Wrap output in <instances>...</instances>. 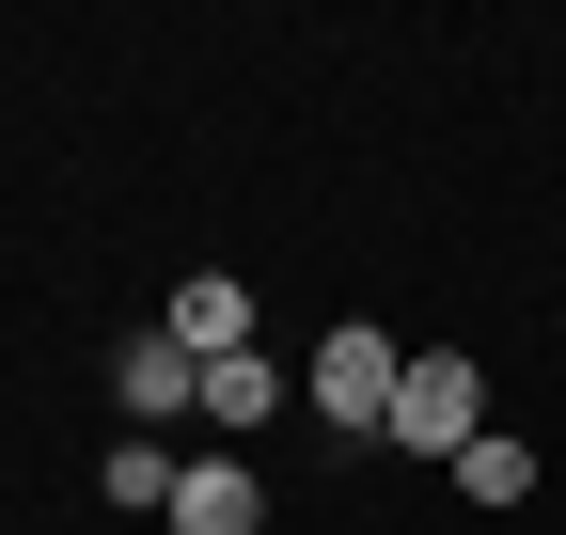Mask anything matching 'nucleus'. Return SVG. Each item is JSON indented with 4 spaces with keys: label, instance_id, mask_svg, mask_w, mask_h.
I'll return each instance as SVG.
<instances>
[{
    "label": "nucleus",
    "instance_id": "1",
    "mask_svg": "<svg viewBox=\"0 0 566 535\" xmlns=\"http://www.w3.org/2000/svg\"><path fill=\"white\" fill-rule=\"evenodd\" d=\"M378 441H409V457H441V473H457V457L488 441V378H472V347H409L394 426H378Z\"/></svg>",
    "mask_w": 566,
    "mask_h": 535
},
{
    "label": "nucleus",
    "instance_id": "2",
    "mask_svg": "<svg viewBox=\"0 0 566 535\" xmlns=\"http://www.w3.org/2000/svg\"><path fill=\"white\" fill-rule=\"evenodd\" d=\"M394 378H409V347H394V331H363V315H331V347L300 363L315 426H346V441H378V426H394Z\"/></svg>",
    "mask_w": 566,
    "mask_h": 535
},
{
    "label": "nucleus",
    "instance_id": "3",
    "mask_svg": "<svg viewBox=\"0 0 566 535\" xmlns=\"http://www.w3.org/2000/svg\"><path fill=\"white\" fill-rule=\"evenodd\" d=\"M111 410H126L142 441H158V426H205V363L174 347V331H158V315H142V331H126V347H111Z\"/></svg>",
    "mask_w": 566,
    "mask_h": 535
},
{
    "label": "nucleus",
    "instance_id": "4",
    "mask_svg": "<svg viewBox=\"0 0 566 535\" xmlns=\"http://www.w3.org/2000/svg\"><path fill=\"white\" fill-rule=\"evenodd\" d=\"M252 315H268V300L237 284V268H189V284L158 300V331H174L189 363H237V347H252Z\"/></svg>",
    "mask_w": 566,
    "mask_h": 535
},
{
    "label": "nucleus",
    "instance_id": "5",
    "mask_svg": "<svg viewBox=\"0 0 566 535\" xmlns=\"http://www.w3.org/2000/svg\"><path fill=\"white\" fill-rule=\"evenodd\" d=\"M174 535H268V489L237 473V457H189L174 473Z\"/></svg>",
    "mask_w": 566,
    "mask_h": 535
},
{
    "label": "nucleus",
    "instance_id": "6",
    "mask_svg": "<svg viewBox=\"0 0 566 535\" xmlns=\"http://www.w3.org/2000/svg\"><path fill=\"white\" fill-rule=\"evenodd\" d=\"M283 394H300V363H268V347H237V363H205V426H268Z\"/></svg>",
    "mask_w": 566,
    "mask_h": 535
},
{
    "label": "nucleus",
    "instance_id": "7",
    "mask_svg": "<svg viewBox=\"0 0 566 535\" xmlns=\"http://www.w3.org/2000/svg\"><path fill=\"white\" fill-rule=\"evenodd\" d=\"M174 473H189V457H174V441H142V426H126V441L95 457V489H111L126 520H174Z\"/></svg>",
    "mask_w": 566,
    "mask_h": 535
},
{
    "label": "nucleus",
    "instance_id": "8",
    "mask_svg": "<svg viewBox=\"0 0 566 535\" xmlns=\"http://www.w3.org/2000/svg\"><path fill=\"white\" fill-rule=\"evenodd\" d=\"M457 504H488V520H504V504H535V441H520V426H488V441L457 457Z\"/></svg>",
    "mask_w": 566,
    "mask_h": 535
}]
</instances>
